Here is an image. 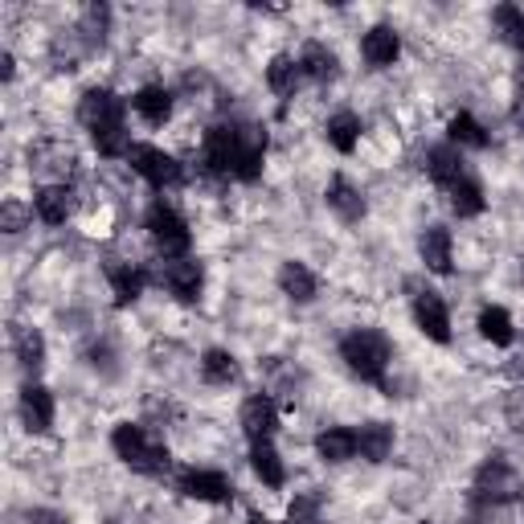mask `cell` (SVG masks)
<instances>
[{
  "label": "cell",
  "instance_id": "obj_1",
  "mask_svg": "<svg viewBox=\"0 0 524 524\" xmlns=\"http://www.w3.org/2000/svg\"><path fill=\"white\" fill-rule=\"evenodd\" d=\"M340 361L348 365V373L369 381V385H385V369L393 361V348L377 328H357L340 340Z\"/></svg>",
  "mask_w": 524,
  "mask_h": 524
},
{
  "label": "cell",
  "instance_id": "obj_2",
  "mask_svg": "<svg viewBox=\"0 0 524 524\" xmlns=\"http://www.w3.org/2000/svg\"><path fill=\"white\" fill-rule=\"evenodd\" d=\"M111 447H115V455H119L131 471H140V475H164L168 463H172L168 447L156 443L144 426H131V422H119V426H115Z\"/></svg>",
  "mask_w": 524,
  "mask_h": 524
},
{
  "label": "cell",
  "instance_id": "obj_3",
  "mask_svg": "<svg viewBox=\"0 0 524 524\" xmlns=\"http://www.w3.org/2000/svg\"><path fill=\"white\" fill-rule=\"evenodd\" d=\"M471 492H475V500H479V504L504 508V504L520 500L524 484H520V475H516V467H512V463H504V459H488L484 467L475 471V484H471Z\"/></svg>",
  "mask_w": 524,
  "mask_h": 524
},
{
  "label": "cell",
  "instance_id": "obj_4",
  "mask_svg": "<svg viewBox=\"0 0 524 524\" xmlns=\"http://www.w3.org/2000/svg\"><path fill=\"white\" fill-rule=\"evenodd\" d=\"M144 226H148V238L168 254V258H185V250H189V226H185V217L172 209V205H164V201H156L152 209H148V217H144Z\"/></svg>",
  "mask_w": 524,
  "mask_h": 524
},
{
  "label": "cell",
  "instance_id": "obj_5",
  "mask_svg": "<svg viewBox=\"0 0 524 524\" xmlns=\"http://www.w3.org/2000/svg\"><path fill=\"white\" fill-rule=\"evenodd\" d=\"M410 308H414V324L422 328V336H430L434 344H447L451 340V316H447V303L439 299V291L418 287L410 283Z\"/></svg>",
  "mask_w": 524,
  "mask_h": 524
},
{
  "label": "cell",
  "instance_id": "obj_6",
  "mask_svg": "<svg viewBox=\"0 0 524 524\" xmlns=\"http://www.w3.org/2000/svg\"><path fill=\"white\" fill-rule=\"evenodd\" d=\"M127 164L136 168L148 185H156V189H168V185H177V181H181V164H177V156H168L164 148H152V144H131Z\"/></svg>",
  "mask_w": 524,
  "mask_h": 524
},
{
  "label": "cell",
  "instance_id": "obj_7",
  "mask_svg": "<svg viewBox=\"0 0 524 524\" xmlns=\"http://www.w3.org/2000/svg\"><path fill=\"white\" fill-rule=\"evenodd\" d=\"M201 160L205 172L213 177H234V164H238V127H209L205 131V144H201Z\"/></svg>",
  "mask_w": 524,
  "mask_h": 524
},
{
  "label": "cell",
  "instance_id": "obj_8",
  "mask_svg": "<svg viewBox=\"0 0 524 524\" xmlns=\"http://www.w3.org/2000/svg\"><path fill=\"white\" fill-rule=\"evenodd\" d=\"M242 434L250 443H271L275 439V430H279V410L275 402L267 398V393H254V398L242 402Z\"/></svg>",
  "mask_w": 524,
  "mask_h": 524
},
{
  "label": "cell",
  "instance_id": "obj_9",
  "mask_svg": "<svg viewBox=\"0 0 524 524\" xmlns=\"http://www.w3.org/2000/svg\"><path fill=\"white\" fill-rule=\"evenodd\" d=\"M78 119L91 127V131H99V127H107V123H123V99L111 95L107 86H91V91L78 99Z\"/></svg>",
  "mask_w": 524,
  "mask_h": 524
},
{
  "label": "cell",
  "instance_id": "obj_10",
  "mask_svg": "<svg viewBox=\"0 0 524 524\" xmlns=\"http://www.w3.org/2000/svg\"><path fill=\"white\" fill-rule=\"evenodd\" d=\"M181 492L189 500H201V504H230L234 500V484L222 471H185Z\"/></svg>",
  "mask_w": 524,
  "mask_h": 524
},
{
  "label": "cell",
  "instance_id": "obj_11",
  "mask_svg": "<svg viewBox=\"0 0 524 524\" xmlns=\"http://www.w3.org/2000/svg\"><path fill=\"white\" fill-rule=\"evenodd\" d=\"M160 279L168 283L172 295L185 299V303H193L201 295V287H205V271H201V262H193V258H168Z\"/></svg>",
  "mask_w": 524,
  "mask_h": 524
},
{
  "label": "cell",
  "instance_id": "obj_12",
  "mask_svg": "<svg viewBox=\"0 0 524 524\" xmlns=\"http://www.w3.org/2000/svg\"><path fill=\"white\" fill-rule=\"evenodd\" d=\"M262 160H267V131L238 127V164H234V177L238 181H258L262 177Z\"/></svg>",
  "mask_w": 524,
  "mask_h": 524
},
{
  "label": "cell",
  "instance_id": "obj_13",
  "mask_svg": "<svg viewBox=\"0 0 524 524\" xmlns=\"http://www.w3.org/2000/svg\"><path fill=\"white\" fill-rule=\"evenodd\" d=\"M21 422L33 430V434H46L54 426V393L46 385L29 381L21 389Z\"/></svg>",
  "mask_w": 524,
  "mask_h": 524
},
{
  "label": "cell",
  "instance_id": "obj_14",
  "mask_svg": "<svg viewBox=\"0 0 524 524\" xmlns=\"http://www.w3.org/2000/svg\"><path fill=\"white\" fill-rule=\"evenodd\" d=\"M361 54H365V62H369L373 70H385V66L398 62V54H402V37L393 33L389 25H373V29L365 33V41H361Z\"/></svg>",
  "mask_w": 524,
  "mask_h": 524
},
{
  "label": "cell",
  "instance_id": "obj_15",
  "mask_svg": "<svg viewBox=\"0 0 524 524\" xmlns=\"http://www.w3.org/2000/svg\"><path fill=\"white\" fill-rule=\"evenodd\" d=\"M33 209H37V217H41L46 226H66V217L74 213V189H70V185H46V189H37Z\"/></svg>",
  "mask_w": 524,
  "mask_h": 524
},
{
  "label": "cell",
  "instance_id": "obj_16",
  "mask_svg": "<svg viewBox=\"0 0 524 524\" xmlns=\"http://www.w3.org/2000/svg\"><path fill=\"white\" fill-rule=\"evenodd\" d=\"M418 250H422V262L434 275H451V230H443V226L422 230Z\"/></svg>",
  "mask_w": 524,
  "mask_h": 524
},
{
  "label": "cell",
  "instance_id": "obj_17",
  "mask_svg": "<svg viewBox=\"0 0 524 524\" xmlns=\"http://www.w3.org/2000/svg\"><path fill=\"white\" fill-rule=\"evenodd\" d=\"M107 279H111V295H115L119 308H131V303L144 295V271L131 267V262H111Z\"/></svg>",
  "mask_w": 524,
  "mask_h": 524
},
{
  "label": "cell",
  "instance_id": "obj_18",
  "mask_svg": "<svg viewBox=\"0 0 524 524\" xmlns=\"http://www.w3.org/2000/svg\"><path fill=\"white\" fill-rule=\"evenodd\" d=\"M328 209L340 217V222H361L365 217V197H361V189L357 185H348L344 177H336L332 185H328Z\"/></svg>",
  "mask_w": 524,
  "mask_h": 524
},
{
  "label": "cell",
  "instance_id": "obj_19",
  "mask_svg": "<svg viewBox=\"0 0 524 524\" xmlns=\"http://www.w3.org/2000/svg\"><path fill=\"white\" fill-rule=\"evenodd\" d=\"M426 172L434 181H439L443 189H451L455 181H463L467 172H463V156H459V148L455 144H443V148H430L426 152Z\"/></svg>",
  "mask_w": 524,
  "mask_h": 524
},
{
  "label": "cell",
  "instance_id": "obj_20",
  "mask_svg": "<svg viewBox=\"0 0 524 524\" xmlns=\"http://www.w3.org/2000/svg\"><path fill=\"white\" fill-rule=\"evenodd\" d=\"M131 107H136V115L152 127H164L172 119V91H164V86H144V91H136V99H131Z\"/></svg>",
  "mask_w": 524,
  "mask_h": 524
},
{
  "label": "cell",
  "instance_id": "obj_21",
  "mask_svg": "<svg viewBox=\"0 0 524 524\" xmlns=\"http://www.w3.org/2000/svg\"><path fill=\"white\" fill-rule=\"evenodd\" d=\"M357 451H361V459H369V463H385V459L393 455V426H385V422H365V426L357 430Z\"/></svg>",
  "mask_w": 524,
  "mask_h": 524
},
{
  "label": "cell",
  "instance_id": "obj_22",
  "mask_svg": "<svg viewBox=\"0 0 524 524\" xmlns=\"http://www.w3.org/2000/svg\"><path fill=\"white\" fill-rule=\"evenodd\" d=\"M279 287H283V295L287 299H295V303H312L316 299V291H320V283H316V275L303 267V262H283V271H279Z\"/></svg>",
  "mask_w": 524,
  "mask_h": 524
},
{
  "label": "cell",
  "instance_id": "obj_23",
  "mask_svg": "<svg viewBox=\"0 0 524 524\" xmlns=\"http://www.w3.org/2000/svg\"><path fill=\"white\" fill-rule=\"evenodd\" d=\"M316 451L324 463H348L357 459V430H344V426H332L316 439Z\"/></svg>",
  "mask_w": 524,
  "mask_h": 524
},
{
  "label": "cell",
  "instance_id": "obj_24",
  "mask_svg": "<svg viewBox=\"0 0 524 524\" xmlns=\"http://www.w3.org/2000/svg\"><path fill=\"white\" fill-rule=\"evenodd\" d=\"M250 467H254V475H258L267 488H283L287 471H283V459H279L275 443H254V447H250Z\"/></svg>",
  "mask_w": 524,
  "mask_h": 524
},
{
  "label": "cell",
  "instance_id": "obj_25",
  "mask_svg": "<svg viewBox=\"0 0 524 524\" xmlns=\"http://www.w3.org/2000/svg\"><path fill=\"white\" fill-rule=\"evenodd\" d=\"M299 70L312 82H332L336 78V54L328 46H320V41H308L303 54H299Z\"/></svg>",
  "mask_w": 524,
  "mask_h": 524
},
{
  "label": "cell",
  "instance_id": "obj_26",
  "mask_svg": "<svg viewBox=\"0 0 524 524\" xmlns=\"http://www.w3.org/2000/svg\"><path fill=\"white\" fill-rule=\"evenodd\" d=\"M328 144L336 148V152H357V144H361V119L353 115V111H336L332 119H328Z\"/></svg>",
  "mask_w": 524,
  "mask_h": 524
},
{
  "label": "cell",
  "instance_id": "obj_27",
  "mask_svg": "<svg viewBox=\"0 0 524 524\" xmlns=\"http://www.w3.org/2000/svg\"><path fill=\"white\" fill-rule=\"evenodd\" d=\"M299 78H303V70H299V58H291V54H279V58H271V66H267V82H271V91H275L279 99H291V95H295Z\"/></svg>",
  "mask_w": 524,
  "mask_h": 524
},
{
  "label": "cell",
  "instance_id": "obj_28",
  "mask_svg": "<svg viewBox=\"0 0 524 524\" xmlns=\"http://www.w3.org/2000/svg\"><path fill=\"white\" fill-rule=\"evenodd\" d=\"M479 336L496 348H508L516 340V328H512V316L504 308H484L479 312Z\"/></svg>",
  "mask_w": 524,
  "mask_h": 524
},
{
  "label": "cell",
  "instance_id": "obj_29",
  "mask_svg": "<svg viewBox=\"0 0 524 524\" xmlns=\"http://www.w3.org/2000/svg\"><path fill=\"white\" fill-rule=\"evenodd\" d=\"M451 144L455 148H471V152H479V148H488V131H484V123H479L475 115H467V111H459L455 119H451Z\"/></svg>",
  "mask_w": 524,
  "mask_h": 524
},
{
  "label": "cell",
  "instance_id": "obj_30",
  "mask_svg": "<svg viewBox=\"0 0 524 524\" xmlns=\"http://www.w3.org/2000/svg\"><path fill=\"white\" fill-rule=\"evenodd\" d=\"M447 197H451V209L459 213V217H479L484 213V189H479V181H471V177H463V181H455L451 189H447Z\"/></svg>",
  "mask_w": 524,
  "mask_h": 524
},
{
  "label": "cell",
  "instance_id": "obj_31",
  "mask_svg": "<svg viewBox=\"0 0 524 524\" xmlns=\"http://www.w3.org/2000/svg\"><path fill=\"white\" fill-rule=\"evenodd\" d=\"M13 348H17V361L29 373H37L41 361H46V340H41L37 328H13Z\"/></svg>",
  "mask_w": 524,
  "mask_h": 524
},
{
  "label": "cell",
  "instance_id": "obj_32",
  "mask_svg": "<svg viewBox=\"0 0 524 524\" xmlns=\"http://www.w3.org/2000/svg\"><path fill=\"white\" fill-rule=\"evenodd\" d=\"M201 377L209 385H230L238 377V361L226 353V348H209V353L201 357Z\"/></svg>",
  "mask_w": 524,
  "mask_h": 524
},
{
  "label": "cell",
  "instance_id": "obj_33",
  "mask_svg": "<svg viewBox=\"0 0 524 524\" xmlns=\"http://www.w3.org/2000/svg\"><path fill=\"white\" fill-rule=\"evenodd\" d=\"M91 136H95V148H99L103 156H127V152H131V144H127V123H107V127L91 131Z\"/></svg>",
  "mask_w": 524,
  "mask_h": 524
},
{
  "label": "cell",
  "instance_id": "obj_34",
  "mask_svg": "<svg viewBox=\"0 0 524 524\" xmlns=\"http://www.w3.org/2000/svg\"><path fill=\"white\" fill-rule=\"evenodd\" d=\"M496 29H500V37L508 41V46L524 50V13L516 5H500L496 9Z\"/></svg>",
  "mask_w": 524,
  "mask_h": 524
},
{
  "label": "cell",
  "instance_id": "obj_35",
  "mask_svg": "<svg viewBox=\"0 0 524 524\" xmlns=\"http://www.w3.org/2000/svg\"><path fill=\"white\" fill-rule=\"evenodd\" d=\"M29 217H33L29 205H21V201H5V205H0V230H5V234H21Z\"/></svg>",
  "mask_w": 524,
  "mask_h": 524
},
{
  "label": "cell",
  "instance_id": "obj_36",
  "mask_svg": "<svg viewBox=\"0 0 524 524\" xmlns=\"http://www.w3.org/2000/svg\"><path fill=\"white\" fill-rule=\"evenodd\" d=\"M287 520H291V524H320V500L308 496V492L295 496L291 508H287Z\"/></svg>",
  "mask_w": 524,
  "mask_h": 524
},
{
  "label": "cell",
  "instance_id": "obj_37",
  "mask_svg": "<svg viewBox=\"0 0 524 524\" xmlns=\"http://www.w3.org/2000/svg\"><path fill=\"white\" fill-rule=\"evenodd\" d=\"M107 17H111V13H107L103 5H91V9L82 13V33H86V41H91V46L107 37Z\"/></svg>",
  "mask_w": 524,
  "mask_h": 524
},
{
  "label": "cell",
  "instance_id": "obj_38",
  "mask_svg": "<svg viewBox=\"0 0 524 524\" xmlns=\"http://www.w3.org/2000/svg\"><path fill=\"white\" fill-rule=\"evenodd\" d=\"M29 524H66V516H58V512H46V508H37V512L29 516Z\"/></svg>",
  "mask_w": 524,
  "mask_h": 524
},
{
  "label": "cell",
  "instance_id": "obj_39",
  "mask_svg": "<svg viewBox=\"0 0 524 524\" xmlns=\"http://www.w3.org/2000/svg\"><path fill=\"white\" fill-rule=\"evenodd\" d=\"M13 70H17V62H13V54H0V78H13Z\"/></svg>",
  "mask_w": 524,
  "mask_h": 524
},
{
  "label": "cell",
  "instance_id": "obj_40",
  "mask_svg": "<svg viewBox=\"0 0 524 524\" xmlns=\"http://www.w3.org/2000/svg\"><path fill=\"white\" fill-rule=\"evenodd\" d=\"M246 524H271V520H262V516H250V520H246Z\"/></svg>",
  "mask_w": 524,
  "mask_h": 524
}]
</instances>
